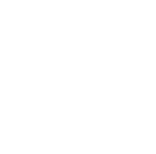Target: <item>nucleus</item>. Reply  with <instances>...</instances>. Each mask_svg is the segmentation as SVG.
<instances>
[]
</instances>
